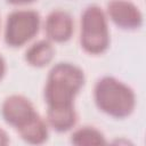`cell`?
I'll return each mask as SVG.
<instances>
[{
	"label": "cell",
	"instance_id": "obj_1",
	"mask_svg": "<svg viewBox=\"0 0 146 146\" xmlns=\"http://www.w3.org/2000/svg\"><path fill=\"white\" fill-rule=\"evenodd\" d=\"M83 83L82 72L70 64L60 63L55 66L49 75L46 98L49 108H70L75 92Z\"/></svg>",
	"mask_w": 146,
	"mask_h": 146
},
{
	"label": "cell",
	"instance_id": "obj_2",
	"mask_svg": "<svg viewBox=\"0 0 146 146\" xmlns=\"http://www.w3.org/2000/svg\"><path fill=\"white\" fill-rule=\"evenodd\" d=\"M98 106L114 116H124L133 107V94L130 88L113 78H104L96 86Z\"/></svg>",
	"mask_w": 146,
	"mask_h": 146
},
{
	"label": "cell",
	"instance_id": "obj_3",
	"mask_svg": "<svg viewBox=\"0 0 146 146\" xmlns=\"http://www.w3.org/2000/svg\"><path fill=\"white\" fill-rule=\"evenodd\" d=\"M81 43L89 52H102L108 43L104 13L97 6L88 7L81 19Z\"/></svg>",
	"mask_w": 146,
	"mask_h": 146
},
{
	"label": "cell",
	"instance_id": "obj_4",
	"mask_svg": "<svg viewBox=\"0 0 146 146\" xmlns=\"http://www.w3.org/2000/svg\"><path fill=\"white\" fill-rule=\"evenodd\" d=\"M40 18L33 10H15L7 19L6 42L10 46H21L30 40L39 29Z\"/></svg>",
	"mask_w": 146,
	"mask_h": 146
},
{
	"label": "cell",
	"instance_id": "obj_5",
	"mask_svg": "<svg viewBox=\"0 0 146 146\" xmlns=\"http://www.w3.org/2000/svg\"><path fill=\"white\" fill-rule=\"evenodd\" d=\"M3 115L7 122L15 124L17 129L23 128L38 114L33 111L31 103L21 96L8 98L3 105Z\"/></svg>",
	"mask_w": 146,
	"mask_h": 146
},
{
	"label": "cell",
	"instance_id": "obj_6",
	"mask_svg": "<svg viewBox=\"0 0 146 146\" xmlns=\"http://www.w3.org/2000/svg\"><path fill=\"white\" fill-rule=\"evenodd\" d=\"M108 13L112 19L124 29H132L140 24L141 15L132 3L124 1H113L108 3Z\"/></svg>",
	"mask_w": 146,
	"mask_h": 146
},
{
	"label": "cell",
	"instance_id": "obj_7",
	"mask_svg": "<svg viewBox=\"0 0 146 146\" xmlns=\"http://www.w3.org/2000/svg\"><path fill=\"white\" fill-rule=\"evenodd\" d=\"M46 31L47 34L56 41H63L68 39L72 33L71 16L62 10L52 11L48 16L46 23Z\"/></svg>",
	"mask_w": 146,
	"mask_h": 146
},
{
	"label": "cell",
	"instance_id": "obj_8",
	"mask_svg": "<svg viewBox=\"0 0 146 146\" xmlns=\"http://www.w3.org/2000/svg\"><path fill=\"white\" fill-rule=\"evenodd\" d=\"M22 137L31 144H40L47 138V127L36 115L27 124L19 129Z\"/></svg>",
	"mask_w": 146,
	"mask_h": 146
},
{
	"label": "cell",
	"instance_id": "obj_9",
	"mask_svg": "<svg viewBox=\"0 0 146 146\" xmlns=\"http://www.w3.org/2000/svg\"><path fill=\"white\" fill-rule=\"evenodd\" d=\"M48 117L51 125L59 130L70 129L75 122V113L73 107L70 108H49Z\"/></svg>",
	"mask_w": 146,
	"mask_h": 146
},
{
	"label": "cell",
	"instance_id": "obj_10",
	"mask_svg": "<svg viewBox=\"0 0 146 146\" xmlns=\"http://www.w3.org/2000/svg\"><path fill=\"white\" fill-rule=\"evenodd\" d=\"M72 143L75 146H105L103 135L90 127L79 129L72 136Z\"/></svg>",
	"mask_w": 146,
	"mask_h": 146
},
{
	"label": "cell",
	"instance_id": "obj_11",
	"mask_svg": "<svg viewBox=\"0 0 146 146\" xmlns=\"http://www.w3.org/2000/svg\"><path fill=\"white\" fill-rule=\"evenodd\" d=\"M52 56L51 44L47 41H40L34 43L29 51H26V59L33 65H44L47 64Z\"/></svg>",
	"mask_w": 146,
	"mask_h": 146
},
{
	"label": "cell",
	"instance_id": "obj_12",
	"mask_svg": "<svg viewBox=\"0 0 146 146\" xmlns=\"http://www.w3.org/2000/svg\"><path fill=\"white\" fill-rule=\"evenodd\" d=\"M110 146H132V144L125 139H116Z\"/></svg>",
	"mask_w": 146,
	"mask_h": 146
},
{
	"label": "cell",
	"instance_id": "obj_13",
	"mask_svg": "<svg viewBox=\"0 0 146 146\" xmlns=\"http://www.w3.org/2000/svg\"><path fill=\"white\" fill-rule=\"evenodd\" d=\"M7 141H8L7 135L5 133L3 130L0 129V146H6L7 145Z\"/></svg>",
	"mask_w": 146,
	"mask_h": 146
},
{
	"label": "cell",
	"instance_id": "obj_14",
	"mask_svg": "<svg viewBox=\"0 0 146 146\" xmlns=\"http://www.w3.org/2000/svg\"><path fill=\"white\" fill-rule=\"evenodd\" d=\"M3 70H5V63H3V59H2L1 56H0V78H1V75L3 74Z\"/></svg>",
	"mask_w": 146,
	"mask_h": 146
}]
</instances>
